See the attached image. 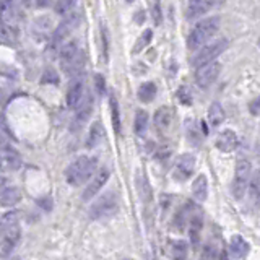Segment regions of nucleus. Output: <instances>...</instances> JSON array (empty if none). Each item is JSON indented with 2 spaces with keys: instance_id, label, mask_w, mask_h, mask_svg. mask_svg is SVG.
<instances>
[{
  "instance_id": "38",
  "label": "nucleus",
  "mask_w": 260,
  "mask_h": 260,
  "mask_svg": "<svg viewBox=\"0 0 260 260\" xmlns=\"http://www.w3.org/2000/svg\"><path fill=\"white\" fill-rule=\"evenodd\" d=\"M94 83H96V91H98L99 94H104V91H106L104 76L103 75H96L94 76Z\"/></svg>"
},
{
  "instance_id": "18",
  "label": "nucleus",
  "mask_w": 260,
  "mask_h": 260,
  "mask_svg": "<svg viewBox=\"0 0 260 260\" xmlns=\"http://www.w3.org/2000/svg\"><path fill=\"white\" fill-rule=\"evenodd\" d=\"M21 199V194L17 187L13 186H3L2 187V194H0V202H2L3 206H13L18 204Z\"/></svg>"
},
{
  "instance_id": "37",
  "label": "nucleus",
  "mask_w": 260,
  "mask_h": 260,
  "mask_svg": "<svg viewBox=\"0 0 260 260\" xmlns=\"http://www.w3.org/2000/svg\"><path fill=\"white\" fill-rule=\"evenodd\" d=\"M249 111H250V114H252V115H260V96H257L255 99L250 101Z\"/></svg>"
},
{
  "instance_id": "4",
  "label": "nucleus",
  "mask_w": 260,
  "mask_h": 260,
  "mask_svg": "<svg viewBox=\"0 0 260 260\" xmlns=\"http://www.w3.org/2000/svg\"><path fill=\"white\" fill-rule=\"evenodd\" d=\"M60 65L65 74L76 75L83 67V54H81L78 44L70 41L62 46L60 49Z\"/></svg>"
},
{
  "instance_id": "10",
  "label": "nucleus",
  "mask_w": 260,
  "mask_h": 260,
  "mask_svg": "<svg viewBox=\"0 0 260 260\" xmlns=\"http://www.w3.org/2000/svg\"><path fill=\"white\" fill-rule=\"evenodd\" d=\"M194 171H195V156L192 155V153H184V155H181L177 158L172 174H174L176 181L184 182L194 174Z\"/></svg>"
},
{
  "instance_id": "13",
  "label": "nucleus",
  "mask_w": 260,
  "mask_h": 260,
  "mask_svg": "<svg viewBox=\"0 0 260 260\" xmlns=\"http://www.w3.org/2000/svg\"><path fill=\"white\" fill-rule=\"evenodd\" d=\"M216 0H189V5H187V18L189 20H195L205 13H208L210 10H213Z\"/></svg>"
},
{
  "instance_id": "25",
  "label": "nucleus",
  "mask_w": 260,
  "mask_h": 260,
  "mask_svg": "<svg viewBox=\"0 0 260 260\" xmlns=\"http://www.w3.org/2000/svg\"><path fill=\"white\" fill-rule=\"evenodd\" d=\"M91 109H93V99L86 98L78 108V112H76V122H78L80 125L83 122H86L90 117V114H91Z\"/></svg>"
},
{
  "instance_id": "14",
  "label": "nucleus",
  "mask_w": 260,
  "mask_h": 260,
  "mask_svg": "<svg viewBox=\"0 0 260 260\" xmlns=\"http://www.w3.org/2000/svg\"><path fill=\"white\" fill-rule=\"evenodd\" d=\"M238 145H239V138L233 130H223L218 135V138H216V148L220 151H224V153L234 151Z\"/></svg>"
},
{
  "instance_id": "3",
  "label": "nucleus",
  "mask_w": 260,
  "mask_h": 260,
  "mask_svg": "<svg viewBox=\"0 0 260 260\" xmlns=\"http://www.w3.org/2000/svg\"><path fill=\"white\" fill-rule=\"evenodd\" d=\"M220 25H221V20L218 17H210L204 21L197 23L194 30L190 31L189 39H187L189 49L195 51V49H199V47L202 49L204 46H206V42L218 33Z\"/></svg>"
},
{
  "instance_id": "31",
  "label": "nucleus",
  "mask_w": 260,
  "mask_h": 260,
  "mask_svg": "<svg viewBox=\"0 0 260 260\" xmlns=\"http://www.w3.org/2000/svg\"><path fill=\"white\" fill-rule=\"evenodd\" d=\"M250 195H252V199L260 197V171H255L252 179H250Z\"/></svg>"
},
{
  "instance_id": "11",
  "label": "nucleus",
  "mask_w": 260,
  "mask_h": 260,
  "mask_svg": "<svg viewBox=\"0 0 260 260\" xmlns=\"http://www.w3.org/2000/svg\"><path fill=\"white\" fill-rule=\"evenodd\" d=\"M83 94H85V83L83 78H74L67 91V106L70 109H78L80 104L83 103Z\"/></svg>"
},
{
  "instance_id": "8",
  "label": "nucleus",
  "mask_w": 260,
  "mask_h": 260,
  "mask_svg": "<svg viewBox=\"0 0 260 260\" xmlns=\"http://www.w3.org/2000/svg\"><path fill=\"white\" fill-rule=\"evenodd\" d=\"M78 23H80V13L72 12L70 15H67L65 20L56 28L54 36H52V47H57L59 44H62L70 36V33L78 26Z\"/></svg>"
},
{
  "instance_id": "28",
  "label": "nucleus",
  "mask_w": 260,
  "mask_h": 260,
  "mask_svg": "<svg viewBox=\"0 0 260 260\" xmlns=\"http://www.w3.org/2000/svg\"><path fill=\"white\" fill-rule=\"evenodd\" d=\"M111 115H112V125L115 133H120V112H119V103L114 94H111Z\"/></svg>"
},
{
  "instance_id": "23",
  "label": "nucleus",
  "mask_w": 260,
  "mask_h": 260,
  "mask_svg": "<svg viewBox=\"0 0 260 260\" xmlns=\"http://www.w3.org/2000/svg\"><path fill=\"white\" fill-rule=\"evenodd\" d=\"M0 3H2V23L15 20L18 13L15 0H0Z\"/></svg>"
},
{
  "instance_id": "1",
  "label": "nucleus",
  "mask_w": 260,
  "mask_h": 260,
  "mask_svg": "<svg viewBox=\"0 0 260 260\" xmlns=\"http://www.w3.org/2000/svg\"><path fill=\"white\" fill-rule=\"evenodd\" d=\"M2 236H0V255L2 259H8V255L13 252L20 241L21 229H20V215L18 211H7L2 216Z\"/></svg>"
},
{
  "instance_id": "19",
  "label": "nucleus",
  "mask_w": 260,
  "mask_h": 260,
  "mask_svg": "<svg viewBox=\"0 0 260 260\" xmlns=\"http://www.w3.org/2000/svg\"><path fill=\"white\" fill-rule=\"evenodd\" d=\"M192 195H194L195 200L204 202L208 197V181L204 174H200L192 184Z\"/></svg>"
},
{
  "instance_id": "2",
  "label": "nucleus",
  "mask_w": 260,
  "mask_h": 260,
  "mask_svg": "<svg viewBox=\"0 0 260 260\" xmlns=\"http://www.w3.org/2000/svg\"><path fill=\"white\" fill-rule=\"evenodd\" d=\"M98 169V160L93 156H80L65 169V181L72 187L83 186L93 177Z\"/></svg>"
},
{
  "instance_id": "6",
  "label": "nucleus",
  "mask_w": 260,
  "mask_h": 260,
  "mask_svg": "<svg viewBox=\"0 0 260 260\" xmlns=\"http://www.w3.org/2000/svg\"><path fill=\"white\" fill-rule=\"evenodd\" d=\"M117 210H119L117 197H115L114 192H108V194L99 197V199L91 205L90 216L93 220L109 218V216H112Z\"/></svg>"
},
{
  "instance_id": "29",
  "label": "nucleus",
  "mask_w": 260,
  "mask_h": 260,
  "mask_svg": "<svg viewBox=\"0 0 260 260\" xmlns=\"http://www.w3.org/2000/svg\"><path fill=\"white\" fill-rule=\"evenodd\" d=\"M76 0H57L56 3V12L59 13V15H70L72 12H74V7H75Z\"/></svg>"
},
{
  "instance_id": "22",
  "label": "nucleus",
  "mask_w": 260,
  "mask_h": 260,
  "mask_svg": "<svg viewBox=\"0 0 260 260\" xmlns=\"http://www.w3.org/2000/svg\"><path fill=\"white\" fill-rule=\"evenodd\" d=\"M224 117H226L224 109H223V106H221L220 103H213L210 106V109H208V122H210L211 127H218V125H221L224 122Z\"/></svg>"
},
{
  "instance_id": "9",
  "label": "nucleus",
  "mask_w": 260,
  "mask_h": 260,
  "mask_svg": "<svg viewBox=\"0 0 260 260\" xmlns=\"http://www.w3.org/2000/svg\"><path fill=\"white\" fill-rule=\"evenodd\" d=\"M221 72V64L220 62H210V64H205L197 69L195 72V81L200 88H208V86L213 83V81L218 78Z\"/></svg>"
},
{
  "instance_id": "32",
  "label": "nucleus",
  "mask_w": 260,
  "mask_h": 260,
  "mask_svg": "<svg viewBox=\"0 0 260 260\" xmlns=\"http://www.w3.org/2000/svg\"><path fill=\"white\" fill-rule=\"evenodd\" d=\"M0 36H2L3 42H12L15 39V31L13 28L8 26V23H2V28H0Z\"/></svg>"
},
{
  "instance_id": "39",
  "label": "nucleus",
  "mask_w": 260,
  "mask_h": 260,
  "mask_svg": "<svg viewBox=\"0 0 260 260\" xmlns=\"http://www.w3.org/2000/svg\"><path fill=\"white\" fill-rule=\"evenodd\" d=\"M36 3H37V7H46L49 2H47V0H36Z\"/></svg>"
},
{
  "instance_id": "35",
  "label": "nucleus",
  "mask_w": 260,
  "mask_h": 260,
  "mask_svg": "<svg viewBox=\"0 0 260 260\" xmlns=\"http://www.w3.org/2000/svg\"><path fill=\"white\" fill-rule=\"evenodd\" d=\"M42 83H59V76L52 69H47L44 72V75H42Z\"/></svg>"
},
{
  "instance_id": "41",
  "label": "nucleus",
  "mask_w": 260,
  "mask_h": 260,
  "mask_svg": "<svg viewBox=\"0 0 260 260\" xmlns=\"http://www.w3.org/2000/svg\"><path fill=\"white\" fill-rule=\"evenodd\" d=\"M12 260H21V259H20V257H13Z\"/></svg>"
},
{
  "instance_id": "16",
  "label": "nucleus",
  "mask_w": 260,
  "mask_h": 260,
  "mask_svg": "<svg viewBox=\"0 0 260 260\" xmlns=\"http://www.w3.org/2000/svg\"><path fill=\"white\" fill-rule=\"evenodd\" d=\"M249 252V244L245 242L242 236L236 234L229 241V257L233 260H241L244 259Z\"/></svg>"
},
{
  "instance_id": "27",
  "label": "nucleus",
  "mask_w": 260,
  "mask_h": 260,
  "mask_svg": "<svg viewBox=\"0 0 260 260\" xmlns=\"http://www.w3.org/2000/svg\"><path fill=\"white\" fill-rule=\"evenodd\" d=\"M187 259V244L184 241H176L171 245V260H186Z\"/></svg>"
},
{
  "instance_id": "34",
  "label": "nucleus",
  "mask_w": 260,
  "mask_h": 260,
  "mask_svg": "<svg viewBox=\"0 0 260 260\" xmlns=\"http://www.w3.org/2000/svg\"><path fill=\"white\" fill-rule=\"evenodd\" d=\"M202 260H218V252L213 245H206L202 252Z\"/></svg>"
},
{
  "instance_id": "7",
  "label": "nucleus",
  "mask_w": 260,
  "mask_h": 260,
  "mask_svg": "<svg viewBox=\"0 0 260 260\" xmlns=\"http://www.w3.org/2000/svg\"><path fill=\"white\" fill-rule=\"evenodd\" d=\"M229 46V41L228 39H218V41H213L210 42V44L204 46L202 49L197 52L195 57H194V65L199 69V67L205 65V64H210V62H215V59L218 56H221L223 52L228 49Z\"/></svg>"
},
{
  "instance_id": "21",
  "label": "nucleus",
  "mask_w": 260,
  "mask_h": 260,
  "mask_svg": "<svg viewBox=\"0 0 260 260\" xmlns=\"http://www.w3.org/2000/svg\"><path fill=\"white\" fill-rule=\"evenodd\" d=\"M103 138H104L103 125H101V122H94L93 125H91V129H90L88 138H86V147H88V148H96L101 142H103Z\"/></svg>"
},
{
  "instance_id": "17",
  "label": "nucleus",
  "mask_w": 260,
  "mask_h": 260,
  "mask_svg": "<svg viewBox=\"0 0 260 260\" xmlns=\"http://www.w3.org/2000/svg\"><path fill=\"white\" fill-rule=\"evenodd\" d=\"M172 122V111L167 106H163L155 112V127L160 132H166Z\"/></svg>"
},
{
  "instance_id": "26",
  "label": "nucleus",
  "mask_w": 260,
  "mask_h": 260,
  "mask_svg": "<svg viewBox=\"0 0 260 260\" xmlns=\"http://www.w3.org/2000/svg\"><path fill=\"white\" fill-rule=\"evenodd\" d=\"M148 130V114L145 111H138L135 115V133L138 137H143Z\"/></svg>"
},
{
  "instance_id": "24",
  "label": "nucleus",
  "mask_w": 260,
  "mask_h": 260,
  "mask_svg": "<svg viewBox=\"0 0 260 260\" xmlns=\"http://www.w3.org/2000/svg\"><path fill=\"white\" fill-rule=\"evenodd\" d=\"M156 91H158L156 85L153 81H147V83L140 85V88H138V99L142 103H151L156 96Z\"/></svg>"
},
{
  "instance_id": "42",
  "label": "nucleus",
  "mask_w": 260,
  "mask_h": 260,
  "mask_svg": "<svg viewBox=\"0 0 260 260\" xmlns=\"http://www.w3.org/2000/svg\"><path fill=\"white\" fill-rule=\"evenodd\" d=\"M125 2H129V3H130V2H133V0H125Z\"/></svg>"
},
{
  "instance_id": "43",
  "label": "nucleus",
  "mask_w": 260,
  "mask_h": 260,
  "mask_svg": "<svg viewBox=\"0 0 260 260\" xmlns=\"http://www.w3.org/2000/svg\"><path fill=\"white\" fill-rule=\"evenodd\" d=\"M259 202H260V197H259Z\"/></svg>"
},
{
  "instance_id": "20",
  "label": "nucleus",
  "mask_w": 260,
  "mask_h": 260,
  "mask_svg": "<svg viewBox=\"0 0 260 260\" xmlns=\"http://www.w3.org/2000/svg\"><path fill=\"white\" fill-rule=\"evenodd\" d=\"M202 213H200V210L197 208L195 210V213L194 216H192V220H190V241H192V245H199L200 244V233H202Z\"/></svg>"
},
{
  "instance_id": "40",
  "label": "nucleus",
  "mask_w": 260,
  "mask_h": 260,
  "mask_svg": "<svg viewBox=\"0 0 260 260\" xmlns=\"http://www.w3.org/2000/svg\"><path fill=\"white\" fill-rule=\"evenodd\" d=\"M21 2L25 3V5H31V3H33V0H21Z\"/></svg>"
},
{
  "instance_id": "5",
  "label": "nucleus",
  "mask_w": 260,
  "mask_h": 260,
  "mask_svg": "<svg viewBox=\"0 0 260 260\" xmlns=\"http://www.w3.org/2000/svg\"><path fill=\"white\" fill-rule=\"evenodd\" d=\"M250 172H252V166L247 160L241 158L236 163V172H234V181H233V195L234 199L241 200L247 192V187L250 186Z\"/></svg>"
},
{
  "instance_id": "30",
  "label": "nucleus",
  "mask_w": 260,
  "mask_h": 260,
  "mask_svg": "<svg viewBox=\"0 0 260 260\" xmlns=\"http://www.w3.org/2000/svg\"><path fill=\"white\" fill-rule=\"evenodd\" d=\"M151 37H153L151 30H145V31H143L142 36L137 39V44H135V47H133V52H135V54H138V52H140L142 49H145V47L150 44Z\"/></svg>"
},
{
  "instance_id": "33",
  "label": "nucleus",
  "mask_w": 260,
  "mask_h": 260,
  "mask_svg": "<svg viewBox=\"0 0 260 260\" xmlns=\"http://www.w3.org/2000/svg\"><path fill=\"white\" fill-rule=\"evenodd\" d=\"M177 98L182 104H190L192 103V94L187 86H181L179 91H177Z\"/></svg>"
},
{
  "instance_id": "15",
  "label": "nucleus",
  "mask_w": 260,
  "mask_h": 260,
  "mask_svg": "<svg viewBox=\"0 0 260 260\" xmlns=\"http://www.w3.org/2000/svg\"><path fill=\"white\" fill-rule=\"evenodd\" d=\"M2 165L5 169L10 171H17L21 166V158L18 155V151L7 143H3L2 147Z\"/></svg>"
},
{
  "instance_id": "12",
  "label": "nucleus",
  "mask_w": 260,
  "mask_h": 260,
  "mask_svg": "<svg viewBox=\"0 0 260 260\" xmlns=\"http://www.w3.org/2000/svg\"><path fill=\"white\" fill-rule=\"evenodd\" d=\"M109 179V171L106 169V167H103V169H99L96 174L91 177V181H90V184L86 186V189L83 192V200H91L93 197L98 194V192L103 189V186L108 182Z\"/></svg>"
},
{
  "instance_id": "36",
  "label": "nucleus",
  "mask_w": 260,
  "mask_h": 260,
  "mask_svg": "<svg viewBox=\"0 0 260 260\" xmlns=\"http://www.w3.org/2000/svg\"><path fill=\"white\" fill-rule=\"evenodd\" d=\"M151 7H153V20H155L156 25H161V7H160V0H153Z\"/></svg>"
}]
</instances>
